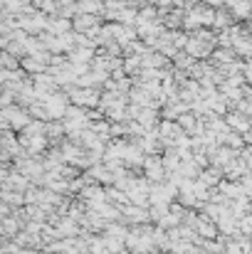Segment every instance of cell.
<instances>
[{
  "label": "cell",
  "mask_w": 252,
  "mask_h": 254,
  "mask_svg": "<svg viewBox=\"0 0 252 254\" xmlns=\"http://www.w3.org/2000/svg\"><path fill=\"white\" fill-rule=\"evenodd\" d=\"M75 2H77V12H84V15H101V7H104L101 0H75Z\"/></svg>",
  "instance_id": "5b68a950"
},
{
  "label": "cell",
  "mask_w": 252,
  "mask_h": 254,
  "mask_svg": "<svg viewBox=\"0 0 252 254\" xmlns=\"http://www.w3.org/2000/svg\"><path fill=\"white\" fill-rule=\"evenodd\" d=\"M228 124H230L233 128H238V131H245V128H248V119L240 116V114H230V116H228Z\"/></svg>",
  "instance_id": "ba28073f"
},
{
  "label": "cell",
  "mask_w": 252,
  "mask_h": 254,
  "mask_svg": "<svg viewBox=\"0 0 252 254\" xmlns=\"http://www.w3.org/2000/svg\"><path fill=\"white\" fill-rule=\"evenodd\" d=\"M45 32H50V35H55V37H60V35H65V32H72V20H65V17L52 15V17H47V22H45Z\"/></svg>",
  "instance_id": "3957f363"
},
{
  "label": "cell",
  "mask_w": 252,
  "mask_h": 254,
  "mask_svg": "<svg viewBox=\"0 0 252 254\" xmlns=\"http://www.w3.org/2000/svg\"><path fill=\"white\" fill-rule=\"evenodd\" d=\"M17 67H22L27 74H45V72H47V64L37 62L35 57H22V60L17 62Z\"/></svg>",
  "instance_id": "277c9868"
},
{
  "label": "cell",
  "mask_w": 252,
  "mask_h": 254,
  "mask_svg": "<svg viewBox=\"0 0 252 254\" xmlns=\"http://www.w3.org/2000/svg\"><path fill=\"white\" fill-rule=\"evenodd\" d=\"M101 25V17L99 15H84V12H77L75 17H72V32H89L91 27H99Z\"/></svg>",
  "instance_id": "7a4b0ae2"
},
{
  "label": "cell",
  "mask_w": 252,
  "mask_h": 254,
  "mask_svg": "<svg viewBox=\"0 0 252 254\" xmlns=\"http://www.w3.org/2000/svg\"><path fill=\"white\" fill-rule=\"evenodd\" d=\"M235 25V17L230 15V10H215V17H213V27L218 30H228Z\"/></svg>",
  "instance_id": "8992f818"
},
{
  "label": "cell",
  "mask_w": 252,
  "mask_h": 254,
  "mask_svg": "<svg viewBox=\"0 0 252 254\" xmlns=\"http://www.w3.org/2000/svg\"><path fill=\"white\" fill-rule=\"evenodd\" d=\"M70 99L80 106H96L99 104V91L94 89H77V86H70Z\"/></svg>",
  "instance_id": "6da1fadb"
},
{
  "label": "cell",
  "mask_w": 252,
  "mask_h": 254,
  "mask_svg": "<svg viewBox=\"0 0 252 254\" xmlns=\"http://www.w3.org/2000/svg\"><path fill=\"white\" fill-rule=\"evenodd\" d=\"M146 170L151 178H161V163L159 161H146Z\"/></svg>",
  "instance_id": "9c48e42d"
},
{
  "label": "cell",
  "mask_w": 252,
  "mask_h": 254,
  "mask_svg": "<svg viewBox=\"0 0 252 254\" xmlns=\"http://www.w3.org/2000/svg\"><path fill=\"white\" fill-rule=\"evenodd\" d=\"M173 62H175V67H173V69H178V72H185V74H188V69L195 64V60H193V57H188L183 50H180V52L173 57Z\"/></svg>",
  "instance_id": "52a82bcc"
}]
</instances>
